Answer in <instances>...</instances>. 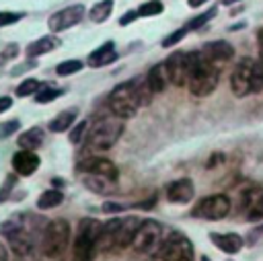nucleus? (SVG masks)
Segmentation results:
<instances>
[{
	"label": "nucleus",
	"instance_id": "nucleus-1",
	"mask_svg": "<svg viewBox=\"0 0 263 261\" xmlns=\"http://www.w3.org/2000/svg\"><path fill=\"white\" fill-rule=\"evenodd\" d=\"M47 220L33 214H16L0 224V234L8 240L10 249L25 257L35 251L37 245H41L43 232H45Z\"/></svg>",
	"mask_w": 263,
	"mask_h": 261
},
{
	"label": "nucleus",
	"instance_id": "nucleus-2",
	"mask_svg": "<svg viewBox=\"0 0 263 261\" xmlns=\"http://www.w3.org/2000/svg\"><path fill=\"white\" fill-rule=\"evenodd\" d=\"M187 70H189L187 86L193 97H208L216 90L220 80V70L203 55V51L187 53Z\"/></svg>",
	"mask_w": 263,
	"mask_h": 261
},
{
	"label": "nucleus",
	"instance_id": "nucleus-3",
	"mask_svg": "<svg viewBox=\"0 0 263 261\" xmlns=\"http://www.w3.org/2000/svg\"><path fill=\"white\" fill-rule=\"evenodd\" d=\"M101 228L103 224L95 218H84L78 222V232L72 243V261H95Z\"/></svg>",
	"mask_w": 263,
	"mask_h": 261
},
{
	"label": "nucleus",
	"instance_id": "nucleus-4",
	"mask_svg": "<svg viewBox=\"0 0 263 261\" xmlns=\"http://www.w3.org/2000/svg\"><path fill=\"white\" fill-rule=\"evenodd\" d=\"M107 105H109V109H111V113H113L115 117L125 119V117L136 115L138 107L142 105L140 90H138V78L117 84V86L109 92Z\"/></svg>",
	"mask_w": 263,
	"mask_h": 261
},
{
	"label": "nucleus",
	"instance_id": "nucleus-5",
	"mask_svg": "<svg viewBox=\"0 0 263 261\" xmlns=\"http://www.w3.org/2000/svg\"><path fill=\"white\" fill-rule=\"evenodd\" d=\"M70 245V226L66 220L58 218L47 222L43 238H41V251L49 261H62L66 257Z\"/></svg>",
	"mask_w": 263,
	"mask_h": 261
},
{
	"label": "nucleus",
	"instance_id": "nucleus-6",
	"mask_svg": "<svg viewBox=\"0 0 263 261\" xmlns=\"http://www.w3.org/2000/svg\"><path fill=\"white\" fill-rule=\"evenodd\" d=\"M121 129H123V123L119 117H103L99 119L92 129H88V138H86V144L90 150H109L121 136Z\"/></svg>",
	"mask_w": 263,
	"mask_h": 261
},
{
	"label": "nucleus",
	"instance_id": "nucleus-7",
	"mask_svg": "<svg viewBox=\"0 0 263 261\" xmlns=\"http://www.w3.org/2000/svg\"><path fill=\"white\" fill-rule=\"evenodd\" d=\"M162 243H164V238H162V224L152 220V218H148V220H142L140 230H138L132 247H134L136 253L152 257V255L160 253Z\"/></svg>",
	"mask_w": 263,
	"mask_h": 261
},
{
	"label": "nucleus",
	"instance_id": "nucleus-8",
	"mask_svg": "<svg viewBox=\"0 0 263 261\" xmlns=\"http://www.w3.org/2000/svg\"><path fill=\"white\" fill-rule=\"evenodd\" d=\"M158 255L162 261H193V245L183 232H171Z\"/></svg>",
	"mask_w": 263,
	"mask_h": 261
},
{
	"label": "nucleus",
	"instance_id": "nucleus-9",
	"mask_svg": "<svg viewBox=\"0 0 263 261\" xmlns=\"http://www.w3.org/2000/svg\"><path fill=\"white\" fill-rule=\"evenodd\" d=\"M228 212H230L228 195L214 193V195H208V197L199 199L191 214L195 218H201V220H222V218L228 216Z\"/></svg>",
	"mask_w": 263,
	"mask_h": 261
},
{
	"label": "nucleus",
	"instance_id": "nucleus-10",
	"mask_svg": "<svg viewBox=\"0 0 263 261\" xmlns=\"http://www.w3.org/2000/svg\"><path fill=\"white\" fill-rule=\"evenodd\" d=\"M255 62L253 58H240L238 64L232 68L230 74V88L234 92V97L242 99L251 92V80H253V70H255Z\"/></svg>",
	"mask_w": 263,
	"mask_h": 261
},
{
	"label": "nucleus",
	"instance_id": "nucleus-11",
	"mask_svg": "<svg viewBox=\"0 0 263 261\" xmlns=\"http://www.w3.org/2000/svg\"><path fill=\"white\" fill-rule=\"evenodd\" d=\"M84 12H86V10H84V4L66 6V8H62V10H58V12H53V14L49 16L47 27H49V31H53V33L64 31V29H70V27H74V25H78V23L82 21Z\"/></svg>",
	"mask_w": 263,
	"mask_h": 261
},
{
	"label": "nucleus",
	"instance_id": "nucleus-12",
	"mask_svg": "<svg viewBox=\"0 0 263 261\" xmlns=\"http://www.w3.org/2000/svg\"><path fill=\"white\" fill-rule=\"evenodd\" d=\"M164 66H166L171 84H175V86L187 84V80H189V70H187V53H185V51H173V53L166 58Z\"/></svg>",
	"mask_w": 263,
	"mask_h": 261
},
{
	"label": "nucleus",
	"instance_id": "nucleus-13",
	"mask_svg": "<svg viewBox=\"0 0 263 261\" xmlns=\"http://www.w3.org/2000/svg\"><path fill=\"white\" fill-rule=\"evenodd\" d=\"M78 169H80L82 173H86V175L105 177V179H111V181H117V177H119L117 166H115L109 158H101V156H92V158L82 160Z\"/></svg>",
	"mask_w": 263,
	"mask_h": 261
},
{
	"label": "nucleus",
	"instance_id": "nucleus-14",
	"mask_svg": "<svg viewBox=\"0 0 263 261\" xmlns=\"http://www.w3.org/2000/svg\"><path fill=\"white\" fill-rule=\"evenodd\" d=\"M193 195H195V187H193V181L187 177L177 179L166 187V199L171 203H189Z\"/></svg>",
	"mask_w": 263,
	"mask_h": 261
},
{
	"label": "nucleus",
	"instance_id": "nucleus-15",
	"mask_svg": "<svg viewBox=\"0 0 263 261\" xmlns=\"http://www.w3.org/2000/svg\"><path fill=\"white\" fill-rule=\"evenodd\" d=\"M240 206L247 212L249 220H257L263 216V189L261 187H251L242 191L240 195Z\"/></svg>",
	"mask_w": 263,
	"mask_h": 261
},
{
	"label": "nucleus",
	"instance_id": "nucleus-16",
	"mask_svg": "<svg viewBox=\"0 0 263 261\" xmlns=\"http://www.w3.org/2000/svg\"><path fill=\"white\" fill-rule=\"evenodd\" d=\"M203 55L212 62V64H224V62H230L234 58V47L228 43V41H210L203 45Z\"/></svg>",
	"mask_w": 263,
	"mask_h": 261
},
{
	"label": "nucleus",
	"instance_id": "nucleus-17",
	"mask_svg": "<svg viewBox=\"0 0 263 261\" xmlns=\"http://www.w3.org/2000/svg\"><path fill=\"white\" fill-rule=\"evenodd\" d=\"M39 156L33 150H18L12 156V169L18 175H33L39 169Z\"/></svg>",
	"mask_w": 263,
	"mask_h": 261
},
{
	"label": "nucleus",
	"instance_id": "nucleus-18",
	"mask_svg": "<svg viewBox=\"0 0 263 261\" xmlns=\"http://www.w3.org/2000/svg\"><path fill=\"white\" fill-rule=\"evenodd\" d=\"M140 224L142 220L136 218V216H127V218H121V224H119V230H117V247L123 249V247H129L140 230Z\"/></svg>",
	"mask_w": 263,
	"mask_h": 261
},
{
	"label": "nucleus",
	"instance_id": "nucleus-19",
	"mask_svg": "<svg viewBox=\"0 0 263 261\" xmlns=\"http://www.w3.org/2000/svg\"><path fill=\"white\" fill-rule=\"evenodd\" d=\"M210 238H212V243H214L222 253H228V255L238 253V251L242 249V243H245L242 236H238L236 232H224V234L212 232Z\"/></svg>",
	"mask_w": 263,
	"mask_h": 261
},
{
	"label": "nucleus",
	"instance_id": "nucleus-20",
	"mask_svg": "<svg viewBox=\"0 0 263 261\" xmlns=\"http://www.w3.org/2000/svg\"><path fill=\"white\" fill-rule=\"evenodd\" d=\"M115 60H117L115 43H113V41H107V43H103L99 49H95V51L88 55L86 64H88L90 68H103V66H107V64H113Z\"/></svg>",
	"mask_w": 263,
	"mask_h": 261
},
{
	"label": "nucleus",
	"instance_id": "nucleus-21",
	"mask_svg": "<svg viewBox=\"0 0 263 261\" xmlns=\"http://www.w3.org/2000/svg\"><path fill=\"white\" fill-rule=\"evenodd\" d=\"M121 218H111L103 224L101 236H99V251H111L117 247V230H119Z\"/></svg>",
	"mask_w": 263,
	"mask_h": 261
},
{
	"label": "nucleus",
	"instance_id": "nucleus-22",
	"mask_svg": "<svg viewBox=\"0 0 263 261\" xmlns=\"http://www.w3.org/2000/svg\"><path fill=\"white\" fill-rule=\"evenodd\" d=\"M146 82L150 86V90L156 95V92H162L166 88V84L171 82L168 78V72H166V66L164 62L162 64H154L150 70H148V76H146Z\"/></svg>",
	"mask_w": 263,
	"mask_h": 261
},
{
	"label": "nucleus",
	"instance_id": "nucleus-23",
	"mask_svg": "<svg viewBox=\"0 0 263 261\" xmlns=\"http://www.w3.org/2000/svg\"><path fill=\"white\" fill-rule=\"evenodd\" d=\"M58 45H60V39H58L55 35H45V37L33 41V43L27 47V55H29V58H37V55H41V53H47V51L55 49Z\"/></svg>",
	"mask_w": 263,
	"mask_h": 261
},
{
	"label": "nucleus",
	"instance_id": "nucleus-24",
	"mask_svg": "<svg viewBox=\"0 0 263 261\" xmlns=\"http://www.w3.org/2000/svg\"><path fill=\"white\" fill-rule=\"evenodd\" d=\"M43 138H45L43 129L33 127V129H27L18 136V146H21V150H35L43 144Z\"/></svg>",
	"mask_w": 263,
	"mask_h": 261
},
{
	"label": "nucleus",
	"instance_id": "nucleus-25",
	"mask_svg": "<svg viewBox=\"0 0 263 261\" xmlns=\"http://www.w3.org/2000/svg\"><path fill=\"white\" fill-rule=\"evenodd\" d=\"M84 185L95 191V193H101V195H107L115 189V181L111 179H105V177H95V175H86L84 177Z\"/></svg>",
	"mask_w": 263,
	"mask_h": 261
},
{
	"label": "nucleus",
	"instance_id": "nucleus-26",
	"mask_svg": "<svg viewBox=\"0 0 263 261\" xmlns=\"http://www.w3.org/2000/svg\"><path fill=\"white\" fill-rule=\"evenodd\" d=\"M74 119H76V111H74V109L62 111L60 115H55V117L49 121V129H51L53 134H62V132L70 129V125L74 123Z\"/></svg>",
	"mask_w": 263,
	"mask_h": 261
},
{
	"label": "nucleus",
	"instance_id": "nucleus-27",
	"mask_svg": "<svg viewBox=\"0 0 263 261\" xmlns=\"http://www.w3.org/2000/svg\"><path fill=\"white\" fill-rule=\"evenodd\" d=\"M62 201H64L62 191H58V189H49V191H43V193L39 195V199H37V208H39V210H49V208H58Z\"/></svg>",
	"mask_w": 263,
	"mask_h": 261
},
{
	"label": "nucleus",
	"instance_id": "nucleus-28",
	"mask_svg": "<svg viewBox=\"0 0 263 261\" xmlns=\"http://www.w3.org/2000/svg\"><path fill=\"white\" fill-rule=\"evenodd\" d=\"M111 10H113V0H101V2H97V4L90 8L88 16H90V21H95V23H105V21L109 18Z\"/></svg>",
	"mask_w": 263,
	"mask_h": 261
},
{
	"label": "nucleus",
	"instance_id": "nucleus-29",
	"mask_svg": "<svg viewBox=\"0 0 263 261\" xmlns=\"http://www.w3.org/2000/svg\"><path fill=\"white\" fill-rule=\"evenodd\" d=\"M164 10V4L160 2V0H148V2H144L140 8H138V14L140 16H156V14H160Z\"/></svg>",
	"mask_w": 263,
	"mask_h": 261
},
{
	"label": "nucleus",
	"instance_id": "nucleus-30",
	"mask_svg": "<svg viewBox=\"0 0 263 261\" xmlns=\"http://www.w3.org/2000/svg\"><path fill=\"white\" fill-rule=\"evenodd\" d=\"M216 12H218V8L216 6H212L210 10H205L203 14H199V16H195V18H191L185 27H187V31H193V29H199V27H203L208 21H212L214 16H216Z\"/></svg>",
	"mask_w": 263,
	"mask_h": 261
},
{
	"label": "nucleus",
	"instance_id": "nucleus-31",
	"mask_svg": "<svg viewBox=\"0 0 263 261\" xmlns=\"http://www.w3.org/2000/svg\"><path fill=\"white\" fill-rule=\"evenodd\" d=\"M261 90H263V62L257 60L253 70V80H251V92H261Z\"/></svg>",
	"mask_w": 263,
	"mask_h": 261
},
{
	"label": "nucleus",
	"instance_id": "nucleus-32",
	"mask_svg": "<svg viewBox=\"0 0 263 261\" xmlns=\"http://www.w3.org/2000/svg\"><path fill=\"white\" fill-rule=\"evenodd\" d=\"M78 70H82V62L80 60H66V62L58 64V68H55V72L60 76H68V74H74Z\"/></svg>",
	"mask_w": 263,
	"mask_h": 261
},
{
	"label": "nucleus",
	"instance_id": "nucleus-33",
	"mask_svg": "<svg viewBox=\"0 0 263 261\" xmlns=\"http://www.w3.org/2000/svg\"><path fill=\"white\" fill-rule=\"evenodd\" d=\"M33 92H39V80H35V78H27L16 86L18 97H27V95H33Z\"/></svg>",
	"mask_w": 263,
	"mask_h": 261
},
{
	"label": "nucleus",
	"instance_id": "nucleus-34",
	"mask_svg": "<svg viewBox=\"0 0 263 261\" xmlns=\"http://www.w3.org/2000/svg\"><path fill=\"white\" fill-rule=\"evenodd\" d=\"M88 121H80V123H76L74 125V129L70 132V142L72 144H80L84 138H88Z\"/></svg>",
	"mask_w": 263,
	"mask_h": 261
},
{
	"label": "nucleus",
	"instance_id": "nucleus-35",
	"mask_svg": "<svg viewBox=\"0 0 263 261\" xmlns=\"http://www.w3.org/2000/svg\"><path fill=\"white\" fill-rule=\"evenodd\" d=\"M60 95H62L60 88H49V86H47V88H41V90L35 95V101L43 105V103H51V101H55Z\"/></svg>",
	"mask_w": 263,
	"mask_h": 261
},
{
	"label": "nucleus",
	"instance_id": "nucleus-36",
	"mask_svg": "<svg viewBox=\"0 0 263 261\" xmlns=\"http://www.w3.org/2000/svg\"><path fill=\"white\" fill-rule=\"evenodd\" d=\"M185 35H187V27L173 31L171 35H166V37L162 39V47H173V45H177V43H179V41H181Z\"/></svg>",
	"mask_w": 263,
	"mask_h": 261
},
{
	"label": "nucleus",
	"instance_id": "nucleus-37",
	"mask_svg": "<svg viewBox=\"0 0 263 261\" xmlns=\"http://www.w3.org/2000/svg\"><path fill=\"white\" fill-rule=\"evenodd\" d=\"M23 14L21 12H0V27H6V25H12L16 21H21Z\"/></svg>",
	"mask_w": 263,
	"mask_h": 261
},
{
	"label": "nucleus",
	"instance_id": "nucleus-38",
	"mask_svg": "<svg viewBox=\"0 0 263 261\" xmlns=\"http://www.w3.org/2000/svg\"><path fill=\"white\" fill-rule=\"evenodd\" d=\"M14 183H16V179H14L12 175H8V177H6V181H4V185L0 187V201H4V199L8 197V193L12 191V187H14Z\"/></svg>",
	"mask_w": 263,
	"mask_h": 261
},
{
	"label": "nucleus",
	"instance_id": "nucleus-39",
	"mask_svg": "<svg viewBox=\"0 0 263 261\" xmlns=\"http://www.w3.org/2000/svg\"><path fill=\"white\" fill-rule=\"evenodd\" d=\"M18 119L16 121H8V123H4L2 127H0V138H6V136H10V134H14V129H18Z\"/></svg>",
	"mask_w": 263,
	"mask_h": 261
},
{
	"label": "nucleus",
	"instance_id": "nucleus-40",
	"mask_svg": "<svg viewBox=\"0 0 263 261\" xmlns=\"http://www.w3.org/2000/svg\"><path fill=\"white\" fill-rule=\"evenodd\" d=\"M138 16H140V14H138V10H127V12L119 18V25H129V23H134Z\"/></svg>",
	"mask_w": 263,
	"mask_h": 261
},
{
	"label": "nucleus",
	"instance_id": "nucleus-41",
	"mask_svg": "<svg viewBox=\"0 0 263 261\" xmlns=\"http://www.w3.org/2000/svg\"><path fill=\"white\" fill-rule=\"evenodd\" d=\"M119 210H123V206H119V203H113V201H107V203H103V212H107V214H111V212H119Z\"/></svg>",
	"mask_w": 263,
	"mask_h": 261
},
{
	"label": "nucleus",
	"instance_id": "nucleus-42",
	"mask_svg": "<svg viewBox=\"0 0 263 261\" xmlns=\"http://www.w3.org/2000/svg\"><path fill=\"white\" fill-rule=\"evenodd\" d=\"M12 105V99L10 97H0V113H4L6 109H10Z\"/></svg>",
	"mask_w": 263,
	"mask_h": 261
},
{
	"label": "nucleus",
	"instance_id": "nucleus-43",
	"mask_svg": "<svg viewBox=\"0 0 263 261\" xmlns=\"http://www.w3.org/2000/svg\"><path fill=\"white\" fill-rule=\"evenodd\" d=\"M257 43H259V60L263 62V27L257 31Z\"/></svg>",
	"mask_w": 263,
	"mask_h": 261
},
{
	"label": "nucleus",
	"instance_id": "nucleus-44",
	"mask_svg": "<svg viewBox=\"0 0 263 261\" xmlns=\"http://www.w3.org/2000/svg\"><path fill=\"white\" fill-rule=\"evenodd\" d=\"M208 0H187V4L191 6V8H197V6H201V4H205Z\"/></svg>",
	"mask_w": 263,
	"mask_h": 261
},
{
	"label": "nucleus",
	"instance_id": "nucleus-45",
	"mask_svg": "<svg viewBox=\"0 0 263 261\" xmlns=\"http://www.w3.org/2000/svg\"><path fill=\"white\" fill-rule=\"evenodd\" d=\"M0 261H8V253H6V249H4L2 243H0Z\"/></svg>",
	"mask_w": 263,
	"mask_h": 261
},
{
	"label": "nucleus",
	"instance_id": "nucleus-46",
	"mask_svg": "<svg viewBox=\"0 0 263 261\" xmlns=\"http://www.w3.org/2000/svg\"><path fill=\"white\" fill-rule=\"evenodd\" d=\"M236 2H240V0H222L224 6H232V4H236Z\"/></svg>",
	"mask_w": 263,
	"mask_h": 261
},
{
	"label": "nucleus",
	"instance_id": "nucleus-47",
	"mask_svg": "<svg viewBox=\"0 0 263 261\" xmlns=\"http://www.w3.org/2000/svg\"><path fill=\"white\" fill-rule=\"evenodd\" d=\"M201 261H212V259H210V257H205V255H203V257H201Z\"/></svg>",
	"mask_w": 263,
	"mask_h": 261
},
{
	"label": "nucleus",
	"instance_id": "nucleus-48",
	"mask_svg": "<svg viewBox=\"0 0 263 261\" xmlns=\"http://www.w3.org/2000/svg\"><path fill=\"white\" fill-rule=\"evenodd\" d=\"M4 60H6V58H4V55H2V53H0V64H2V62H4Z\"/></svg>",
	"mask_w": 263,
	"mask_h": 261
},
{
	"label": "nucleus",
	"instance_id": "nucleus-49",
	"mask_svg": "<svg viewBox=\"0 0 263 261\" xmlns=\"http://www.w3.org/2000/svg\"><path fill=\"white\" fill-rule=\"evenodd\" d=\"M259 230H261V232H263V224H261V226H259Z\"/></svg>",
	"mask_w": 263,
	"mask_h": 261
}]
</instances>
